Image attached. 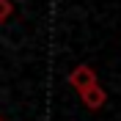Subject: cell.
Here are the masks:
<instances>
[{"label": "cell", "instance_id": "1", "mask_svg": "<svg viewBox=\"0 0 121 121\" xmlns=\"http://www.w3.org/2000/svg\"><path fill=\"white\" fill-rule=\"evenodd\" d=\"M69 85H72V88L77 91V94H80V91L83 88H88V85H94V83H99V77H96V72H94V69L88 66V63H77L74 69H72V72H69Z\"/></svg>", "mask_w": 121, "mask_h": 121}, {"label": "cell", "instance_id": "4", "mask_svg": "<svg viewBox=\"0 0 121 121\" xmlns=\"http://www.w3.org/2000/svg\"><path fill=\"white\" fill-rule=\"evenodd\" d=\"M0 121H6V118H3V116H0Z\"/></svg>", "mask_w": 121, "mask_h": 121}, {"label": "cell", "instance_id": "2", "mask_svg": "<svg viewBox=\"0 0 121 121\" xmlns=\"http://www.w3.org/2000/svg\"><path fill=\"white\" fill-rule=\"evenodd\" d=\"M80 99H83V105L88 107V110H99V107H105L107 94H105V88L99 83H94V85H88V88L80 91Z\"/></svg>", "mask_w": 121, "mask_h": 121}, {"label": "cell", "instance_id": "3", "mask_svg": "<svg viewBox=\"0 0 121 121\" xmlns=\"http://www.w3.org/2000/svg\"><path fill=\"white\" fill-rule=\"evenodd\" d=\"M11 14H14V3L11 0H0V25L6 19H11Z\"/></svg>", "mask_w": 121, "mask_h": 121}]
</instances>
